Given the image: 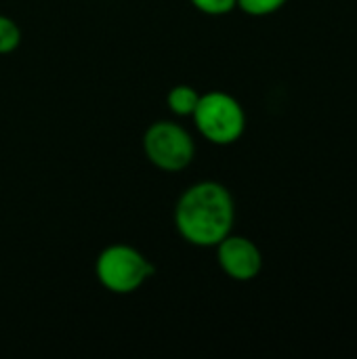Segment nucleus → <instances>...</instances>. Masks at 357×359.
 Wrapping results in <instances>:
<instances>
[{
  "label": "nucleus",
  "mask_w": 357,
  "mask_h": 359,
  "mask_svg": "<svg viewBox=\"0 0 357 359\" xmlns=\"http://www.w3.org/2000/svg\"><path fill=\"white\" fill-rule=\"evenodd\" d=\"M288 0H238V8L250 17H267L278 13Z\"/></svg>",
  "instance_id": "obj_8"
},
{
  "label": "nucleus",
  "mask_w": 357,
  "mask_h": 359,
  "mask_svg": "<svg viewBox=\"0 0 357 359\" xmlns=\"http://www.w3.org/2000/svg\"><path fill=\"white\" fill-rule=\"evenodd\" d=\"M21 44V27L15 19L0 15V55H8L17 50Z\"/></svg>",
  "instance_id": "obj_7"
},
{
  "label": "nucleus",
  "mask_w": 357,
  "mask_h": 359,
  "mask_svg": "<svg viewBox=\"0 0 357 359\" xmlns=\"http://www.w3.org/2000/svg\"><path fill=\"white\" fill-rule=\"evenodd\" d=\"M200 13L210 17H221L231 13L238 6V0H189Z\"/></svg>",
  "instance_id": "obj_9"
},
{
  "label": "nucleus",
  "mask_w": 357,
  "mask_h": 359,
  "mask_svg": "<svg viewBox=\"0 0 357 359\" xmlns=\"http://www.w3.org/2000/svg\"><path fill=\"white\" fill-rule=\"evenodd\" d=\"M236 204L231 191L217 181H200L187 187L175 206L179 236L198 248H215L231 233Z\"/></svg>",
  "instance_id": "obj_1"
},
{
  "label": "nucleus",
  "mask_w": 357,
  "mask_h": 359,
  "mask_svg": "<svg viewBox=\"0 0 357 359\" xmlns=\"http://www.w3.org/2000/svg\"><path fill=\"white\" fill-rule=\"evenodd\" d=\"M143 151L156 168L179 172L194 162L196 143L181 124L173 120H158L149 124L143 135Z\"/></svg>",
  "instance_id": "obj_4"
},
{
  "label": "nucleus",
  "mask_w": 357,
  "mask_h": 359,
  "mask_svg": "<svg viewBox=\"0 0 357 359\" xmlns=\"http://www.w3.org/2000/svg\"><path fill=\"white\" fill-rule=\"evenodd\" d=\"M154 273L156 267L147 257L128 244H112L103 248L95 261V276L99 284L114 294L137 292Z\"/></svg>",
  "instance_id": "obj_3"
},
{
  "label": "nucleus",
  "mask_w": 357,
  "mask_h": 359,
  "mask_svg": "<svg viewBox=\"0 0 357 359\" xmlns=\"http://www.w3.org/2000/svg\"><path fill=\"white\" fill-rule=\"evenodd\" d=\"M215 248L219 267L236 282H250L263 269V255L250 238L229 233Z\"/></svg>",
  "instance_id": "obj_5"
},
{
  "label": "nucleus",
  "mask_w": 357,
  "mask_h": 359,
  "mask_svg": "<svg viewBox=\"0 0 357 359\" xmlns=\"http://www.w3.org/2000/svg\"><path fill=\"white\" fill-rule=\"evenodd\" d=\"M198 101H200V93H198L194 86H189V84H177V86H173V88L168 90V95H166V105H168V109H170L175 116H179V118H187V116L191 118V114H194Z\"/></svg>",
  "instance_id": "obj_6"
},
{
  "label": "nucleus",
  "mask_w": 357,
  "mask_h": 359,
  "mask_svg": "<svg viewBox=\"0 0 357 359\" xmlns=\"http://www.w3.org/2000/svg\"><path fill=\"white\" fill-rule=\"evenodd\" d=\"M191 118L198 133L213 145H234L246 130V111L242 103L225 90L200 95Z\"/></svg>",
  "instance_id": "obj_2"
}]
</instances>
